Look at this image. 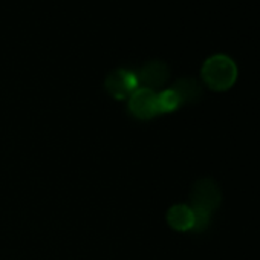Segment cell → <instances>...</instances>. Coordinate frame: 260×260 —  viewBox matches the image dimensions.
<instances>
[{
  "instance_id": "6da1fadb",
  "label": "cell",
  "mask_w": 260,
  "mask_h": 260,
  "mask_svg": "<svg viewBox=\"0 0 260 260\" xmlns=\"http://www.w3.org/2000/svg\"><path fill=\"white\" fill-rule=\"evenodd\" d=\"M202 78L210 89L226 90L236 83V63L226 55H213L202 66Z\"/></svg>"
},
{
  "instance_id": "7a4b0ae2",
  "label": "cell",
  "mask_w": 260,
  "mask_h": 260,
  "mask_svg": "<svg viewBox=\"0 0 260 260\" xmlns=\"http://www.w3.org/2000/svg\"><path fill=\"white\" fill-rule=\"evenodd\" d=\"M190 201H191V208L202 210L211 214L214 210L219 208L222 202V193L219 185L213 179L204 178L193 185Z\"/></svg>"
},
{
  "instance_id": "3957f363",
  "label": "cell",
  "mask_w": 260,
  "mask_h": 260,
  "mask_svg": "<svg viewBox=\"0 0 260 260\" xmlns=\"http://www.w3.org/2000/svg\"><path fill=\"white\" fill-rule=\"evenodd\" d=\"M138 86H140L138 75L125 69L113 71L106 78V89L116 100H124L130 96L138 89Z\"/></svg>"
},
{
  "instance_id": "277c9868",
  "label": "cell",
  "mask_w": 260,
  "mask_h": 260,
  "mask_svg": "<svg viewBox=\"0 0 260 260\" xmlns=\"http://www.w3.org/2000/svg\"><path fill=\"white\" fill-rule=\"evenodd\" d=\"M128 109L137 118H141V119H150L155 115H158L155 90H150L146 87L137 89L132 95H130Z\"/></svg>"
},
{
  "instance_id": "5b68a950",
  "label": "cell",
  "mask_w": 260,
  "mask_h": 260,
  "mask_svg": "<svg viewBox=\"0 0 260 260\" xmlns=\"http://www.w3.org/2000/svg\"><path fill=\"white\" fill-rule=\"evenodd\" d=\"M169 75H170V71L164 61H150L144 64L143 69L140 71L138 81L140 84H143V87L155 90L167 83Z\"/></svg>"
},
{
  "instance_id": "8992f818",
  "label": "cell",
  "mask_w": 260,
  "mask_h": 260,
  "mask_svg": "<svg viewBox=\"0 0 260 260\" xmlns=\"http://www.w3.org/2000/svg\"><path fill=\"white\" fill-rule=\"evenodd\" d=\"M167 220L172 228L178 231H188L193 228V210L187 205H175L169 210Z\"/></svg>"
},
{
  "instance_id": "52a82bcc",
  "label": "cell",
  "mask_w": 260,
  "mask_h": 260,
  "mask_svg": "<svg viewBox=\"0 0 260 260\" xmlns=\"http://www.w3.org/2000/svg\"><path fill=\"white\" fill-rule=\"evenodd\" d=\"M172 89L178 93L181 103H196L202 95V87L194 78H181Z\"/></svg>"
},
{
  "instance_id": "ba28073f",
  "label": "cell",
  "mask_w": 260,
  "mask_h": 260,
  "mask_svg": "<svg viewBox=\"0 0 260 260\" xmlns=\"http://www.w3.org/2000/svg\"><path fill=\"white\" fill-rule=\"evenodd\" d=\"M156 104H158V113H167L176 110L182 103L173 89H167L162 90L161 93H156Z\"/></svg>"
},
{
  "instance_id": "9c48e42d",
  "label": "cell",
  "mask_w": 260,
  "mask_h": 260,
  "mask_svg": "<svg viewBox=\"0 0 260 260\" xmlns=\"http://www.w3.org/2000/svg\"><path fill=\"white\" fill-rule=\"evenodd\" d=\"M193 210V231H204L210 225V213H205L202 210Z\"/></svg>"
}]
</instances>
